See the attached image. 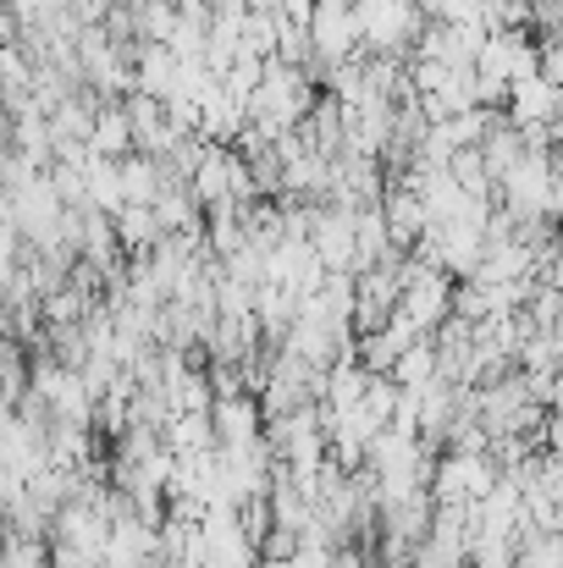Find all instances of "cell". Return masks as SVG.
<instances>
[{
  "label": "cell",
  "instance_id": "obj_1",
  "mask_svg": "<svg viewBox=\"0 0 563 568\" xmlns=\"http://www.w3.org/2000/svg\"><path fill=\"white\" fill-rule=\"evenodd\" d=\"M453 293H459V276L431 265L425 254H409L403 260V298H398V315H409L425 337H436L448 321H453Z\"/></svg>",
  "mask_w": 563,
  "mask_h": 568
},
{
  "label": "cell",
  "instance_id": "obj_2",
  "mask_svg": "<svg viewBox=\"0 0 563 568\" xmlns=\"http://www.w3.org/2000/svg\"><path fill=\"white\" fill-rule=\"evenodd\" d=\"M503 480V464L492 447H442L431 464V497L436 503H481Z\"/></svg>",
  "mask_w": 563,
  "mask_h": 568
},
{
  "label": "cell",
  "instance_id": "obj_3",
  "mask_svg": "<svg viewBox=\"0 0 563 568\" xmlns=\"http://www.w3.org/2000/svg\"><path fill=\"white\" fill-rule=\"evenodd\" d=\"M354 11H360V33L371 55H409L431 22L420 0H354Z\"/></svg>",
  "mask_w": 563,
  "mask_h": 568
},
{
  "label": "cell",
  "instance_id": "obj_4",
  "mask_svg": "<svg viewBox=\"0 0 563 568\" xmlns=\"http://www.w3.org/2000/svg\"><path fill=\"white\" fill-rule=\"evenodd\" d=\"M553 189H559V178H553V150H525L520 166L497 183V199H503V210L520 215V221H553V215H547V210H553Z\"/></svg>",
  "mask_w": 563,
  "mask_h": 568
},
{
  "label": "cell",
  "instance_id": "obj_5",
  "mask_svg": "<svg viewBox=\"0 0 563 568\" xmlns=\"http://www.w3.org/2000/svg\"><path fill=\"white\" fill-rule=\"evenodd\" d=\"M310 39H315V67H321V72L338 67V61L365 55V33H360V11H354V0H315Z\"/></svg>",
  "mask_w": 563,
  "mask_h": 568
},
{
  "label": "cell",
  "instance_id": "obj_6",
  "mask_svg": "<svg viewBox=\"0 0 563 568\" xmlns=\"http://www.w3.org/2000/svg\"><path fill=\"white\" fill-rule=\"evenodd\" d=\"M475 67L492 72V78H509V83L536 78V72H542V39H536L531 28H492Z\"/></svg>",
  "mask_w": 563,
  "mask_h": 568
},
{
  "label": "cell",
  "instance_id": "obj_7",
  "mask_svg": "<svg viewBox=\"0 0 563 568\" xmlns=\"http://www.w3.org/2000/svg\"><path fill=\"white\" fill-rule=\"evenodd\" d=\"M310 237H315L326 271H354V276H360V210H349V204H321Z\"/></svg>",
  "mask_w": 563,
  "mask_h": 568
},
{
  "label": "cell",
  "instance_id": "obj_8",
  "mask_svg": "<svg viewBox=\"0 0 563 568\" xmlns=\"http://www.w3.org/2000/svg\"><path fill=\"white\" fill-rule=\"evenodd\" d=\"M210 419H215V442H221V447H249V442H265V425H271V414H265L260 392L215 397Z\"/></svg>",
  "mask_w": 563,
  "mask_h": 568
},
{
  "label": "cell",
  "instance_id": "obj_9",
  "mask_svg": "<svg viewBox=\"0 0 563 568\" xmlns=\"http://www.w3.org/2000/svg\"><path fill=\"white\" fill-rule=\"evenodd\" d=\"M183 78H188V61L172 44H161V39H144L139 44V94L178 100L183 94Z\"/></svg>",
  "mask_w": 563,
  "mask_h": 568
},
{
  "label": "cell",
  "instance_id": "obj_10",
  "mask_svg": "<svg viewBox=\"0 0 563 568\" xmlns=\"http://www.w3.org/2000/svg\"><path fill=\"white\" fill-rule=\"evenodd\" d=\"M559 83L547 78V72H536V78H520L514 83V100H509V122L514 128H553L559 122Z\"/></svg>",
  "mask_w": 563,
  "mask_h": 568
},
{
  "label": "cell",
  "instance_id": "obj_11",
  "mask_svg": "<svg viewBox=\"0 0 563 568\" xmlns=\"http://www.w3.org/2000/svg\"><path fill=\"white\" fill-rule=\"evenodd\" d=\"M89 150H94V155H111V161H122V155L139 150V122H133L128 100H100V116H94Z\"/></svg>",
  "mask_w": 563,
  "mask_h": 568
},
{
  "label": "cell",
  "instance_id": "obj_12",
  "mask_svg": "<svg viewBox=\"0 0 563 568\" xmlns=\"http://www.w3.org/2000/svg\"><path fill=\"white\" fill-rule=\"evenodd\" d=\"M425 332L409 321V315H392L381 332H365L354 348H360V359H365V371H375V376H392V365H398V354L409 348V343H420Z\"/></svg>",
  "mask_w": 563,
  "mask_h": 568
},
{
  "label": "cell",
  "instance_id": "obj_13",
  "mask_svg": "<svg viewBox=\"0 0 563 568\" xmlns=\"http://www.w3.org/2000/svg\"><path fill=\"white\" fill-rule=\"evenodd\" d=\"M381 215H386V226H392V243H398V248H414V243L425 237V226H431L425 199L409 189V183H392V189H386V199H381Z\"/></svg>",
  "mask_w": 563,
  "mask_h": 568
},
{
  "label": "cell",
  "instance_id": "obj_14",
  "mask_svg": "<svg viewBox=\"0 0 563 568\" xmlns=\"http://www.w3.org/2000/svg\"><path fill=\"white\" fill-rule=\"evenodd\" d=\"M371 381H375V371H365V359H360V348H349L332 371H326V408H354L365 392H371Z\"/></svg>",
  "mask_w": 563,
  "mask_h": 568
},
{
  "label": "cell",
  "instance_id": "obj_15",
  "mask_svg": "<svg viewBox=\"0 0 563 568\" xmlns=\"http://www.w3.org/2000/svg\"><path fill=\"white\" fill-rule=\"evenodd\" d=\"M436 376H442V343H436V337L409 343V348L398 354V365H392V381H398L403 392H420V386H431Z\"/></svg>",
  "mask_w": 563,
  "mask_h": 568
},
{
  "label": "cell",
  "instance_id": "obj_16",
  "mask_svg": "<svg viewBox=\"0 0 563 568\" xmlns=\"http://www.w3.org/2000/svg\"><path fill=\"white\" fill-rule=\"evenodd\" d=\"M117 232H122V248H128V254H150V248L167 237L155 204H122V210H117Z\"/></svg>",
  "mask_w": 563,
  "mask_h": 568
},
{
  "label": "cell",
  "instance_id": "obj_17",
  "mask_svg": "<svg viewBox=\"0 0 563 568\" xmlns=\"http://www.w3.org/2000/svg\"><path fill=\"white\" fill-rule=\"evenodd\" d=\"M89 204H94V210H111V215L128 204L122 161H111V155H89Z\"/></svg>",
  "mask_w": 563,
  "mask_h": 568
},
{
  "label": "cell",
  "instance_id": "obj_18",
  "mask_svg": "<svg viewBox=\"0 0 563 568\" xmlns=\"http://www.w3.org/2000/svg\"><path fill=\"white\" fill-rule=\"evenodd\" d=\"M161 436H167V447H172V453H204V447H221V442H215V419H210V414H172Z\"/></svg>",
  "mask_w": 563,
  "mask_h": 568
},
{
  "label": "cell",
  "instance_id": "obj_19",
  "mask_svg": "<svg viewBox=\"0 0 563 568\" xmlns=\"http://www.w3.org/2000/svg\"><path fill=\"white\" fill-rule=\"evenodd\" d=\"M520 568H563V530H525Z\"/></svg>",
  "mask_w": 563,
  "mask_h": 568
}]
</instances>
